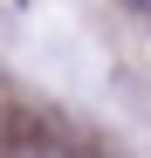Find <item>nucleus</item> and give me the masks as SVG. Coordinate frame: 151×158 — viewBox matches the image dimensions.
<instances>
[{"instance_id":"1","label":"nucleus","mask_w":151,"mask_h":158,"mask_svg":"<svg viewBox=\"0 0 151 158\" xmlns=\"http://www.w3.org/2000/svg\"><path fill=\"white\" fill-rule=\"evenodd\" d=\"M131 7H144V14H151V0H131Z\"/></svg>"}]
</instances>
